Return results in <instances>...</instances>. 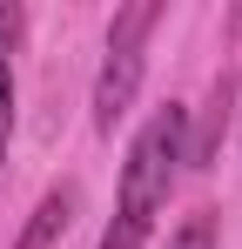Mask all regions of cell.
<instances>
[{
	"mask_svg": "<svg viewBox=\"0 0 242 249\" xmlns=\"http://www.w3.org/2000/svg\"><path fill=\"white\" fill-rule=\"evenodd\" d=\"M94 249H148V236H141L135 222H108V229H101V243H94Z\"/></svg>",
	"mask_w": 242,
	"mask_h": 249,
	"instance_id": "cell-7",
	"label": "cell"
},
{
	"mask_svg": "<svg viewBox=\"0 0 242 249\" xmlns=\"http://www.w3.org/2000/svg\"><path fill=\"white\" fill-rule=\"evenodd\" d=\"M20 27H27V14H20L14 0H0V61L14 54V41H20Z\"/></svg>",
	"mask_w": 242,
	"mask_h": 249,
	"instance_id": "cell-8",
	"label": "cell"
},
{
	"mask_svg": "<svg viewBox=\"0 0 242 249\" xmlns=\"http://www.w3.org/2000/svg\"><path fill=\"white\" fill-rule=\"evenodd\" d=\"M7 142H14V68L0 61V162H7Z\"/></svg>",
	"mask_w": 242,
	"mask_h": 249,
	"instance_id": "cell-6",
	"label": "cell"
},
{
	"mask_svg": "<svg viewBox=\"0 0 242 249\" xmlns=\"http://www.w3.org/2000/svg\"><path fill=\"white\" fill-rule=\"evenodd\" d=\"M161 249H215V209H195V215H182L175 229H168V243Z\"/></svg>",
	"mask_w": 242,
	"mask_h": 249,
	"instance_id": "cell-5",
	"label": "cell"
},
{
	"mask_svg": "<svg viewBox=\"0 0 242 249\" xmlns=\"http://www.w3.org/2000/svg\"><path fill=\"white\" fill-rule=\"evenodd\" d=\"M182 168H189V108L161 101L155 115L135 128V142H128L121 189H115V222H135L148 236L155 215L168 209V196H175V182H182Z\"/></svg>",
	"mask_w": 242,
	"mask_h": 249,
	"instance_id": "cell-1",
	"label": "cell"
},
{
	"mask_svg": "<svg viewBox=\"0 0 242 249\" xmlns=\"http://www.w3.org/2000/svg\"><path fill=\"white\" fill-rule=\"evenodd\" d=\"M229 108H236V74L222 68V74H215V88H208V115H202L195 142H189V168H208L215 155H222V128H229Z\"/></svg>",
	"mask_w": 242,
	"mask_h": 249,
	"instance_id": "cell-4",
	"label": "cell"
},
{
	"mask_svg": "<svg viewBox=\"0 0 242 249\" xmlns=\"http://www.w3.org/2000/svg\"><path fill=\"white\" fill-rule=\"evenodd\" d=\"M161 27V0H135L108 20V54H101V74H94V135H115L141 94L148 74V34Z\"/></svg>",
	"mask_w": 242,
	"mask_h": 249,
	"instance_id": "cell-2",
	"label": "cell"
},
{
	"mask_svg": "<svg viewBox=\"0 0 242 249\" xmlns=\"http://www.w3.org/2000/svg\"><path fill=\"white\" fill-rule=\"evenodd\" d=\"M74 209H81V189H74V182H54V189L34 202L27 229L14 236V249H61L68 229H74Z\"/></svg>",
	"mask_w": 242,
	"mask_h": 249,
	"instance_id": "cell-3",
	"label": "cell"
}]
</instances>
